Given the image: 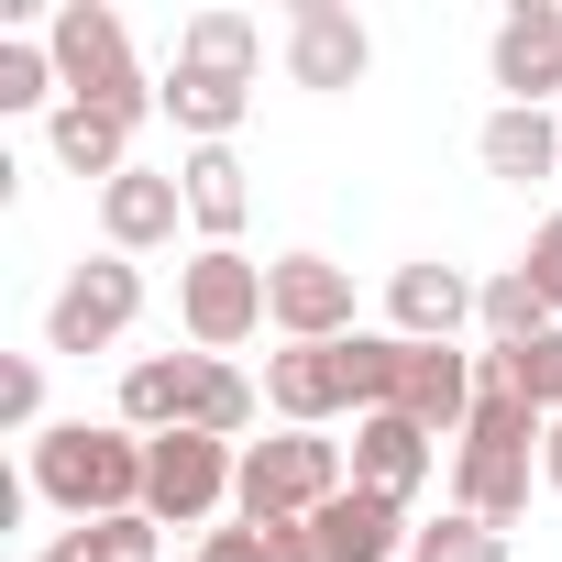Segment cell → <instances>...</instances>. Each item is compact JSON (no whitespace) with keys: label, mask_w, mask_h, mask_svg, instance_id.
<instances>
[{"label":"cell","mask_w":562,"mask_h":562,"mask_svg":"<svg viewBox=\"0 0 562 562\" xmlns=\"http://www.w3.org/2000/svg\"><path fill=\"white\" fill-rule=\"evenodd\" d=\"M496 89H507V111H540L562 89V0H529V12L496 23Z\"/></svg>","instance_id":"obj_14"},{"label":"cell","mask_w":562,"mask_h":562,"mask_svg":"<svg viewBox=\"0 0 562 562\" xmlns=\"http://www.w3.org/2000/svg\"><path fill=\"white\" fill-rule=\"evenodd\" d=\"M177 321H188V342H199V353H232V342L265 321V265H254V254H232V243H210V254L177 276Z\"/></svg>","instance_id":"obj_7"},{"label":"cell","mask_w":562,"mask_h":562,"mask_svg":"<svg viewBox=\"0 0 562 562\" xmlns=\"http://www.w3.org/2000/svg\"><path fill=\"white\" fill-rule=\"evenodd\" d=\"M177 430H210V441H243L254 430V386L221 364V353H188V408H177Z\"/></svg>","instance_id":"obj_20"},{"label":"cell","mask_w":562,"mask_h":562,"mask_svg":"<svg viewBox=\"0 0 562 562\" xmlns=\"http://www.w3.org/2000/svg\"><path fill=\"white\" fill-rule=\"evenodd\" d=\"M177 188H188V221H199L210 243H232V232H243V210H254V188H243L232 144H199V155L177 166Z\"/></svg>","instance_id":"obj_19"},{"label":"cell","mask_w":562,"mask_h":562,"mask_svg":"<svg viewBox=\"0 0 562 562\" xmlns=\"http://www.w3.org/2000/svg\"><path fill=\"white\" fill-rule=\"evenodd\" d=\"M177 67H210V78H243V89H254V67H265V34H254L243 12H199V23L177 34Z\"/></svg>","instance_id":"obj_22"},{"label":"cell","mask_w":562,"mask_h":562,"mask_svg":"<svg viewBox=\"0 0 562 562\" xmlns=\"http://www.w3.org/2000/svg\"><path fill=\"white\" fill-rule=\"evenodd\" d=\"M364 67H375V45H364V23L342 0H299L288 12V78L299 89H353Z\"/></svg>","instance_id":"obj_11"},{"label":"cell","mask_w":562,"mask_h":562,"mask_svg":"<svg viewBox=\"0 0 562 562\" xmlns=\"http://www.w3.org/2000/svg\"><path fill=\"white\" fill-rule=\"evenodd\" d=\"M529 441H551V419H540L518 386H485V375H474V419H463V452H452L463 518L507 529V518L529 507Z\"/></svg>","instance_id":"obj_2"},{"label":"cell","mask_w":562,"mask_h":562,"mask_svg":"<svg viewBox=\"0 0 562 562\" xmlns=\"http://www.w3.org/2000/svg\"><path fill=\"white\" fill-rule=\"evenodd\" d=\"M310 540H321V562H408V507L397 496H375V485H342L321 518H310Z\"/></svg>","instance_id":"obj_12"},{"label":"cell","mask_w":562,"mask_h":562,"mask_svg":"<svg viewBox=\"0 0 562 562\" xmlns=\"http://www.w3.org/2000/svg\"><path fill=\"white\" fill-rule=\"evenodd\" d=\"M133 310H144L133 254H100V265H78L67 288H56V310H45V353H100V342L133 331Z\"/></svg>","instance_id":"obj_8"},{"label":"cell","mask_w":562,"mask_h":562,"mask_svg":"<svg viewBox=\"0 0 562 562\" xmlns=\"http://www.w3.org/2000/svg\"><path fill=\"white\" fill-rule=\"evenodd\" d=\"M265 321L288 342H353V265L331 254H276L265 265Z\"/></svg>","instance_id":"obj_9"},{"label":"cell","mask_w":562,"mask_h":562,"mask_svg":"<svg viewBox=\"0 0 562 562\" xmlns=\"http://www.w3.org/2000/svg\"><path fill=\"white\" fill-rule=\"evenodd\" d=\"M441 463V441L419 430V419H397V408H364L353 419V485H375V496H419V474Z\"/></svg>","instance_id":"obj_15"},{"label":"cell","mask_w":562,"mask_h":562,"mask_svg":"<svg viewBox=\"0 0 562 562\" xmlns=\"http://www.w3.org/2000/svg\"><path fill=\"white\" fill-rule=\"evenodd\" d=\"M199 562H265V529H254V518H243V529H210Z\"/></svg>","instance_id":"obj_32"},{"label":"cell","mask_w":562,"mask_h":562,"mask_svg":"<svg viewBox=\"0 0 562 562\" xmlns=\"http://www.w3.org/2000/svg\"><path fill=\"white\" fill-rule=\"evenodd\" d=\"M342 452L321 430H276V441H243V474H232V507L243 518H321L342 496Z\"/></svg>","instance_id":"obj_5"},{"label":"cell","mask_w":562,"mask_h":562,"mask_svg":"<svg viewBox=\"0 0 562 562\" xmlns=\"http://www.w3.org/2000/svg\"><path fill=\"white\" fill-rule=\"evenodd\" d=\"M34 496L67 507L78 529L89 518H144V441L133 430H89V419L34 430Z\"/></svg>","instance_id":"obj_3"},{"label":"cell","mask_w":562,"mask_h":562,"mask_svg":"<svg viewBox=\"0 0 562 562\" xmlns=\"http://www.w3.org/2000/svg\"><path fill=\"white\" fill-rule=\"evenodd\" d=\"M45 56H56V89L67 100H100V111H155V89H144V67H133V34H122V12H100V0H67L56 12V34H45Z\"/></svg>","instance_id":"obj_4"},{"label":"cell","mask_w":562,"mask_h":562,"mask_svg":"<svg viewBox=\"0 0 562 562\" xmlns=\"http://www.w3.org/2000/svg\"><path fill=\"white\" fill-rule=\"evenodd\" d=\"M177 210H188V188L155 177V166H122V177L100 188V232H111V254H155V243H177Z\"/></svg>","instance_id":"obj_16"},{"label":"cell","mask_w":562,"mask_h":562,"mask_svg":"<svg viewBox=\"0 0 562 562\" xmlns=\"http://www.w3.org/2000/svg\"><path fill=\"white\" fill-rule=\"evenodd\" d=\"M265 408L288 419V430L342 419V408H353V364H342V342H288V353L265 364Z\"/></svg>","instance_id":"obj_10"},{"label":"cell","mask_w":562,"mask_h":562,"mask_svg":"<svg viewBox=\"0 0 562 562\" xmlns=\"http://www.w3.org/2000/svg\"><path fill=\"white\" fill-rule=\"evenodd\" d=\"M232 474H243L232 441H210V430H155V441H144V518L199 529V518L232 496Z\"/></svg>","instance_id":"obj_6"},{"label":"cell","mask_w":562,"mask_h":562,"mask_svg":"<svg viewBox=\"0 0 562 562\" xmlns=\"http://www.w3.org/2000/svg\"><path fill=\"white\" fill-rule=\"evenodd\" d=\"M408 562H496V529H485V518H463V507H452V518H430V529H419V540H408Z\"/></svg>","instance_id":"obj_26"},{"label":"cell","mask_w":562,"mask_h":562,"mask_svg":"<svg viewBox=\"0 0 562 562\" xmlns=\"http://www.w3.org/2000/svg\"><path fill=\"white\" fill-rule=\"evenodd\" d=\"M155 111H177V133H199V144H221V133L243 122V78H210V67H166V89H155Z\"/></svg>","instance_id":"obj_21"},{"label":"cell","mask_w":562,"mask_h":562,"mask_svg":"<svg viewBox=\"0 0 562 562\" xmlns=\"http://www.w3.org/2000/svg\"><path fill=\"white\" fill-rule=\"evenodd\" d=\"M45 562H78V551H67V540H56V551H45Z\"/></svg>","instance_id":"obj_34"},{"label":"cell","mask_w":562,"mask_h":562,"mask_svg":"<svg viewBox=\"0 0 562 562\" xmlns=\"http://www.w3.org/2000/svg\"><path fill=\"white\" fill-rule=\"evenodd\" d=\"M56 100V56L45 45H0V111H34Z\"/></svg>","instance_id":"obj_28"},{"label":"cell","mask_w":562,"mask_h":562,"mask_svg":"<svg viewBox=\"0 0 562 562\" xmlns=\"http://www.w3.org/2000/svg\"><path fill=\"white\" fill-rule=\"evenodd\" d=\"M529 288H540V299H551V321H562V210L529 232Z\"/></svg>","instance_id":"obj_29"},{"label":"cell","mask_w":562,"mask_h":562,"mask_svg":"<svg viewBox=\"0 0 562 562\" xmlns=\"http://www.w3.org/2000/svg\"><path fill=\"white\" fill-rule=\"evenodd\" d=\"M474 321H485V353H507V342H540V331H551V299L529 288V265H507V276H485Z\"/></svg>","instance_id":"obj_24"},{"label":"cell","mask_w":562,"mask_h":562,"mask_svg":"<svg viewBox=\"0 0 562 562\" xmlns=\"http://www.w3.org/2000/svg\"><path fill=\"white\" fill-rule=\"evenodd\" d=\"M540 474H551V485H562V419H551V441H540Z\"/></svg>","instance_id":"obj_33"},{"label":"cell","mask_w":562,"mask_h":562,"mask_svg":"<svg viewBox=\"0 0 562 562\" xmlns=\"http://www.w3.org/2000/svg\"><path fill=\"white\" fill-rule=\"evenodd\" d=\"M474 375H485V386H518L540 419H562V321H551L540 342H507V353H485Z\"/></svg>","instance_id":"obj_23"},{"label":"cell","mask_w":562,"mask_h":562,"mask_svg":"<svg viewBox=\"0 0 562 562\" xmlns=\"http://www.w3.org/2000/svg\"><path fill=\"white\" fill-rule=\"evenodd\" d=\"M45 133H56V166H78V177H100V188L133 166V111H100V100H56V122H45Z\"/></svg>","instance_id":"obj_17"},{"label":"cell","mask_w":562,"mask_h":562,"mask_svg":"<svg viewBox=\"0 0 562 562\" xmlns=\"http://www.w3.org/2000/svg\"><path fill=\"white\" fill-rule=\"evenodd\" d=\"M67 551L78 562H155V518H89V529H67Z\"/></svg>","instance_id":"obj_27"},{"label":"cell","mask_w":562,"mask_h":562,"mask_svg":"<svg viewBox=\"0 0 562 562\" xmlns=\"http://www.w3.org/2000/svg\"><path fill=\"white\" fill-rule=\"evenodd\" d=\"M474 155H485V177H507V188H529V177H562V133H551V111H496Z\"/></svg>","instance_id":"obj_18"},{"label":"cell","mask_w":562,"mask_h":562,"mask_svg":"<svg viewBox=\"0 0 562 562\" xmlns=\"http://www.w3.org/2000/svg\"><path fill=\"white\" fill-rule=\"evenodd\" d=\"M342 364H353V408H397V419H419L430 441L474 419V364H463L452 342H397V331H353V342H342Z\"/></svg>","instance_id":"obj_1"},{"label":"cell","mask_w":562,"mask_h":562,"mask_svg":"<svg viewBox=\"0 0 562 562\" xmlns=\"http://www.w3.org/2000/svg\"><path fill=\"white\" fill-rule=\"evenodd\" d=\"M265 529V562H321V540H310V518H254Z\"/></svg>","instance_id":"obj_31"},{"label":"cell","mask_w":562,"mask_h":562,"mask_svg":"<svg viewBox=\"0 0 562 562\" xmlns=\"http://www.w3.org/2000/svg\"><path fill=\"white\" fill-rule=\"evenodd\" d=\"M177 408H188V353H144L122 375V419L155 441V430H177Z\"/></svg>","instance_id":"obj_25"},{"label":"cell","mask_w":562,"mask_h":562,"mask_svg":"<svg viewBox=\"0 0 562 562\" xmlns=\"http://www.w3.org/2000/svg\"><path fill=\"white\" fill-rule=\"evenodd\" d=\"M0 419H12V430H34V419H45V375H34V364L0 375Z\"/></svg>","instance_id":"obj_30"},{"label":"cell","mask_w":562,"mask_h":562,"mask_svg":"<svg viewBox=\"0 0 562 562\" xmlns=\"http://www.w3.org/2000/svg\"><path fill=\"white\" fill-rule=\"evenodd\" d=\"M474 299H485V288H474L463 265H397V276H386V331H397V342H452V331L474 321Z\"/></svg>","instance_id":"obj_13"}]
</instances>
